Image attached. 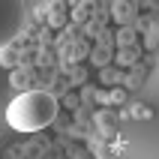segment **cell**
<instances>
[{
	"label": "cell",
	"mask_w": 159,
	"mask_h": 159,
	"mask_svg": "<svg viewBox=\"0 0 159 159\" xmlns=\"http://www.w3.org/2000/svg\"><path fill=\"white\" fill-rule=\"evenodd\" d=\"M57 96L48 90H24L6 105V123L15 132H39L57 120Z\"/></svg>",
	"instance_id": "cell-1"
},
{
	"label": "cell",
	"mask_w": 159,
	"mask_h": 159,
	"mask_svg": "<svg viewBox=\"0 0 159 159\" xmlns=\"http://www.w3.org/2000/svg\"><path fill=\"white\" fill-rule=\"evenodd\" d=\"M27 21V6L21 0H0V51L15 42Z\"/></svg>",
	"instance_id": "cell-2"
}]
</instances>
